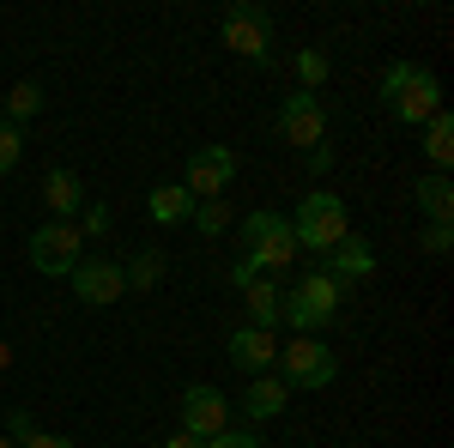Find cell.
Returning <instances> with one entry per match:
<instances>
[{"mask_svg": "<svg viewBox=\"0 0 454 448\" xmlns=\"http://www.w3.org/2000/svg\"><path fill=\"white\" fill-rule=\"evenodd\" d=\"M412 194H419V207L430 212V224H449V218H454V182H449V176H436V170L419 176Z\"/></svg>", "mask_w": 454, "mask_h": 448, "instance_id": "ac0fdd59", "label": "cell"}, {"mask_svg": "<svg viewBox=\"0 0 454 448\" xmlns=\"http://www.w3.org/2000/svg\"><path fill=\"white\" fill-rule=\"evenodd\" d=\"M164 448H200V436H188V430H176V436H164Z\"/></svg>", "mask_w": 454, "mask_h": 448, "instance_id": "f546056e", "label": "cell"}, {"mask_svg": "<svg viewBox=\"0 0 454 448\" xmlns=\"http://www.w3.org/2000/svg\"><path fill=\"white\" fill-rule=\"evenodd\" d=\"M424 248H430V255H449V248H454V231H449V224H430V231H424Z\"/></svg>", "mask_w": 454, "mask_h": 448, "instance_id": "83f0119b", "label": "cell"}, {"mask_svg": "<svg viewBox=\"0 0 454 448\" xmlns=\"http://www.w3.org/2000/svg\"><path fill=\"white\" fill-rule=\"evenodd\" d=\"M145 212H152V224H182V218L194 212V194H188L182 182H158V188L145 194Z\"/></svg>", "mask_w": 454, "mask_h": 448, "instance_id": "e0dca14e", "label": "cell"}, {"mask_svg": "<svg viewBox=\"0 0 454 448\" xmlns=\"http://www.w3.org/2000/svg\"><path fill=\"white\" fill-rule=\"evenodd\" d=\"M43 207L55 212L61 224H73V212L85 207V188H79V176H73V170H61V164H55V170L43 176Z\"/></svg>", "mask_w": 454, "mask_h": 448, "instance_id": "9a60e30c", "label": "cell"}, {"mask_svg": "<svg viewBox=\"0 0 454 448\" xmlns=\"http://www.w3.org/2000/svg\"><path fill=\"white\" fill-rule=\"evenodd\" d=\"M36 109H43V91H36L31 79H25V85H12V91H0V122H6V128H25Z\"/></svg>", "mask_w": 454, "mask_h": 448, "instance_id": "ffe728a7", "label": "cell"}, {"mask_svg": "<svg viewBox=\"0 0 454 448\" xmlns=\"http://www.w3.org/2000/svg\"><path fill=\"white\" fill-rule=\"evenodd\" d=\"M237 237H243V261L248 267H254V273H273V279L303 255L297 237H291V218H285V212H248Z\"/></svg>", "mask_w": 454, "mask_h": 448, "instance_id": "7a4b0ae2", "label": "cell"}, {"mask_svg": "<svg viewBox=\"0 0 454 448\" xmlns=\"http://www.w3.org/2000/svg\"><path fill=\"white\" fill-rule=\"evenodd\" d=\"M291 237H297V248H315V255H327V248H333L340 237H351L346 200H340V194H327V188L303 194V207H297V218H291Z\"/></svg>", "mask_w": 454, "mask_h": 448, "instance_id": "277c9868", "label": "cell"}, {"mask_svg": "<svg viewBox=\"0 0 454 448\" xmlns=\"http://www.w3.org/2000/svg\"><path fill=\"white\" fill-rule=\"evenodd\" d=\"M297 91H321L327 85V49H297Z\"/></svg>", "mask_w": 454, "mask_h": 448, "instance_id": "603a6c76", "label": "cell"}, {"mask_svg": "<svg viewBox=\"0 0 454 448\" xmlns=\"http://www.w3.org/2000/svg\"><path fill=\"white\" fill-rule=\"evenodd\" d=\"M109 231V207H85V224H79V237H104Z\"/></svg>", "mask_w": 454, "mask_h": 448, "instance_id": "4316f807", "label": "cell"}, {"mask_svg": "<svg viewBox=\"0 0 454 448\" xmlns=\"http://www.w3.org/2000/svg\"><path fill=\"white\" fill-rule=\"evenodd\" d=\"M19 152H25V134L0 122V176H6V170H12V164H19Z\"/></svg>", "mask_w": 454, "mask_h": 448, "instance_id": "d4e9b609", "label": "cell"}, {"mask_svg": "<svg viewBox=\"0 0 454 448\" xmlns=\"http://www.w3.org/2000/svg\"><path fill=\"white\" fill-rule=\"evenodd\" d=\"M424 158L436 164V176H449V164H454V122H449V109L424 122Z\"/></svg>", "mask_w": 454, "mask_h": 448, "instance_id": "d6986e66", "label": "cell"}, {"mask_svg": "<svg viewBox=\"0 0 454 448\" xmlns=\"http://www.w3.org/2000/svg\"><path fill=\"white\" fill-rule=\"evenodd\" d=\"M182 430L200 436V443L224 436V430H231V406H224V394L207 388V381H188V388H182Z\"/></svg>", "mask_w": 454, "mask_h": 448, "instance_id": "8fae6325", "label": "cell"}, {"mask_svg": "<svg viewBox=\"0 0 454 448\" xmlns=\"http://www.w3.org/2000/svg\"><path fill=\"white\" fill-rule=\"evenodd\" d=\"M340 303H346V285L327 273H309L297 279L291 291H285V327H297V334H315V327H327L333 315H340Z\"/></svg>", "mask_w": 454, "mask_h": 448, "instance_id": "3957f363", "label": "cell"}, {"mask_svg": "<svg viewBox=\"0 0 454 448\" xmlns=\"http://www.w3.org/2000/svg\"><path fill=\"white\" fill-rule=\"evenodd\" d=\"M231 285L243 291V303H248V327H279V315H285V291H279V279L273 273H254L243 255L231 261Z\"/></svg>", "mask_w": 454, "mask_h": 448, "instance_id": "ba28073f", "label": "cell"}, {"mask_svg": "<svg viewBox=\"0 0 454 448\" xmlns=\"http://www.w3.org/2000/svg\"><path fill=\"white\" fill-rule=\"evenodd\" d=\"M6 370H12V345L0 340V376H6Z\"/></svg>", "mask_w": 454, "mask_h": 448, "instance_id": "4dcf8cb0", "label": "cell"}, {"mask_svg": "<svg viewBox=\"0 0 454 448\" xmlns=\"http://www.w3.org/2000/svg\"><path fill=\"white\" fill-rule=\"evenodd\" d=\"M224 351H231V364L237 370H248V376H261V370H273V358H279V340L267 334V327H237L231 340H224Z\"/></svg>", "mask_w": 454, "mask_h": 448, "instance_id": "5bb4252c", "label": "cell"}, {"mask_svg": "<svg viewBox=\"0 0 454 448\" xmlns=\"http://www.w3.org/2000/svg\"><path fill=\"white\" fill-rule=\"evenodd\" d=\"M273 122H279V139H285V145H297V152L327 145V109H321V98H315V91H291Z\"/></svg>", "mask_w": 454, "mask_h": 448, "instance_id": "52a82bcc", "label": "cell"}, {"mask_svg": "<svg viewBox=\"0 0 454 448\" xmlns=\"http://www.w3.org/2000/svg\"><path fill=\"white\" fill-rule=\"evenodd\" d=\"M285 406H291V388H285L279 376H254L243 394V413L254 418V424H267V418H279Z\"/></svg>", "mask_w": 454, "mask_h": 448, "instance_id": "2e32d148", "label": "cell"}, {"mask_svg": "<svg viewBox=\"0 0 454 448\" xmlns=\"http://www.w3.org/2000/svg\"><path fill=\"white\" fill-rule=\"evenodd\" d=\"M6 430H12V443H19V448H73L67 436H49V430H36L31 413H19V406L6 413Z\"/></svg>", "mask_w": 454, "mask_h": 448, "instance_id": "44dd1931", "label": "cell"}, {"mask_svg": "<svg viewBox=\"0 0 454 448\" xmlns=\"http://www.w3.org/2000/svg\"><path fill=\"white\" fill-rule=\"evenodd\" d=\"M231 176H237V152H231V145H207V152H194V158H188L182 188H188L194 200H224Z\"/></svg>", "mask_w": 454, "mask_h": 448, "instance_id": "7c38bea8", "label": "cell"}, {"mask_svg": "<svg viewBox=\"0 0 454 448\" xmlns=\"http://www.w3.org/2000/svg\"><path fill=\"white\" fill-rule=\"evenodd\" d=\"M188 224H194L200 237H224V224H231V207H224V200H194Z\"/></svg>", "mask_w": 454, "mask_h": 448, "instance_id": "cb8c5ba5", "label": "cell"}, {"mask_svg": "<svg viewBox=\"0 0 454 448\" xmlns=\"http://www.w3.org/2000/svg\"><path fill=\"white\" fill-rule=\"evenodd\" d=\"M303 158H309V170H315V176H321L327 164H333V152H327V145H315V152H303Z\"/></svg>", "mask_w": 454, "mask_h": 448, "instance_id": "f1b7e54d", "label": "cell"}, {"mask_svg": "<svg viewBox=\"0 0 454 448\" xmlns=\"http://www.w3.org/2000/svg\"><path fill=\"white\" fill-rule=\"evenodd\" d=\"M0 448H19V443H12V436H0Z\"/></svg>", "mask_w": 454, "mask_h": 448, "instance_id": "1f68e13d", "label": "cell"}, {"mask_svg": "<svg viewBox=\"0 0 454 448\" xmlns=\"http://www.w3.org/2000/svg\"><path fill=\"white\" fill-rule=\"evenodd\" d=\"M79 224H43V231H31V267L43 279H67L73 267H79Z\"/></svg>", "mask_w": 454, "mask_h": 448, "instance_id": "30bf717a", "label": "cell"}, {"mask_svg": "<svg viewBox=\"0 0 454 448\" xmlns=\"http://www.w3.org/2000/svg\"><path fill=\"white\" fill-rule=\"evenodd\" d=\"M200 448H267V443H261V436H248V430H237V424H231L224 436H212V443H200Z\"/></svg>", "mask_w": 454, "mask_h": 448, "instance_id": "484cf974", "label": "cell"}, {"mask_svg": "<svg viewBox=\"0 0 454 448\" xmlns=\"http://www.w3.org/2000/svg\"><path fill=\"white\" fill-rule=\"evenodd\" d=\"M121 279H128V291H152V285L164 279V255H158V248H140V255L121 267Z\"/></svg>", "mask_w": 454, "mask_h": 448, "instance_id": "7402d4cb", "label": "cell"}, {"mask_svg": "<svg viewBox=\"0 0 454 448\" xmlns=\"http://www.w3.org/2000/svg\"><path fill=\"white\" fill-rule=\"evenodd\" d=\"M321 273L340 279V285H357V279L376 273V248H370L364 237H340L327 255H321Z\"/></svg>", "mask_w": 454, "mask_h": 448, "instance_id": "4fadbf2b", "label": "cell"}, {"mask_svg": "<svg viewBox=\"0 0 454 448\" xmlns=\"http://www.w3.org/2000/svg\"><path fill=\"white\" fill-rule=\"evenodd\" d=\"M224 49H237L243 61L267 67V61H273V19H267V6L237 0V6L224 12Z\"/></svg>", "mask_w": 454, "mask_h": 448, "instance_id": "8992f818", "label": "cell"}, {"mask_svg": "<svg viewBox=\"0 0 454 448\" xmlns=\"http://www.w3.org/2000/svg\"><path fill=\"white\" fill-rule=\"evenodd\" d=\"M73 297L85 303V310H109V303H121L128 297V279L121 267L109 261V255H79V267H73Z\"/></svg>", "mask_w": 454, "mask_h": 448, "instance_id": "9c48e42d", "label": "cell"}, {"mask_svg": "<svg viewBox=\"0 0 454 448\" xmlns=\"http://www.w3.org/2000/svg\"><path fill=\"white\" fill-rule=\"evenodd\" d=\"M279 381L297 394V388H333L340 376V364H333V351L315 340V334H297V340H279Z\"/></svg>", "mask_w": 454, "mask_h": 448, "instance_id": "5b68a950", "label": "cell"}, {"mask_svg": "<svg viewBox=\"0 0 454 448\" xmlns=\"http://www.w3.org/2000/svg\"><path fill=\"white\" fill-rule=\"evenodd\" d=\"M382 104L394 109V122L419 128L430 115H442V85H436V73L419 67V61H394V67L382 73Z\"/></svg>", "mask_w": 454, "mask_h": 448, "instance_id": "6da1fadb", "label": "cell"}]
</instances>
